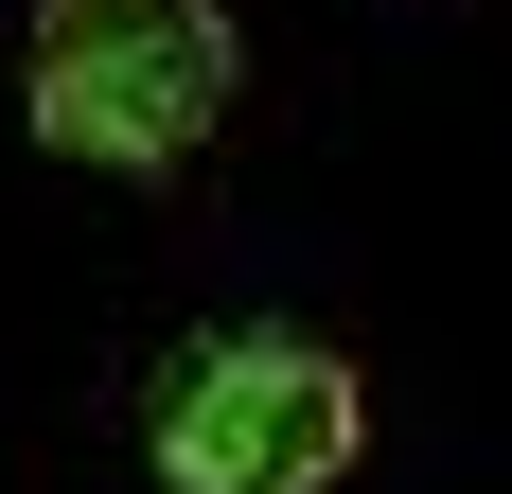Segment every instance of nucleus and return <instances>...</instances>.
<instances>
[{"label":"nucleus","mask_w":512,"mask_h":494,"mask_svg":"<svg viewBox=\"0 0 512 494\" xmlns=\"http://www.w3.org/2000/svg\"><path fill=\"white\" fill-rule=\"evenodd\" d=\"M230 18L212 0H36V53H18V89H36V142L106 159V177H177V159L230 124Z\"/></svg>","instance_id":"obj_1"},{"label":"nucleus","mask_w":512,"mask_h":494,"mask_svg":"<svg viewBox=\"0 0 512 494\" xmlns=\"http://www.w3.org/2000/svg\"><path fill=\"white\" fill-rule=\"evenodd\" d=\"M354 424H371L354 371H336L318 336H265L248 318V336H195L177 371H159L142 442H159L177 494H336L354 477Z\"/></svg>","instance_id":"obj_2"}]
</instances>
